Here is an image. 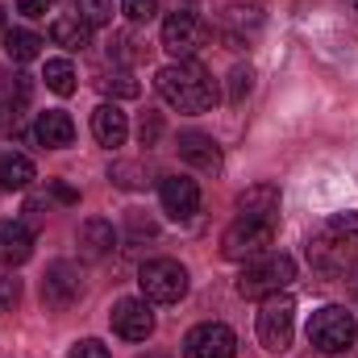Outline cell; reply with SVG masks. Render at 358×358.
I'll use <instances>...</instances> for the list:
<instances>
[{"label": "cell", "instance_id": "83f0119b", "mask_svg": "<svg viewBox=\"0 0 358 358\" xmlns=\"http://www.w3.org/2000/svg\"><path fill=\"white\" fill-rule=\"evenodd\" d=\"M21 300V279H13L8 271H0V313H13Z\"/></svg>", "mask_w": 358, "mask_h": 358}, {"label": "cell", "instance_id": "8992f818", "mask_svg": "<svg viewBox=\"0 0 358 358\" xmlns=\"http://www.w3.org/2000/svg\"><path fill=\"white\" fill-rule=\"evenodd\" d=\"M138 283H142V300H155V304H179L187 296V271L179 267L176 259L142 263Z\"/></svg>", "mask_w": 358, "mask_h": 358}, {"label": "cell", "instance_id": "836d02e7", "mask_svg": "<svg viewBox=\"0 0 358 358\" xmlns=\"http://www.w3.org/2000/svg\"><path fill=\"white\" fill-rule=\"evenodd\" d=\"M50 196H55V200H63V204H76V200H80V192H76V187H67V183H55V187H50Z\"/></svg>", "mask_w": 358, "mask_h": 358}, {"label": "cell", "instance_id": "d6986e66", "mask_svg": "<svg viewBox=\"0 0 358 358\" xmlns=\"http://www.w3.org/2000/svg\"><path fill=\"white\" fill-rule=\"evenodd\" d=\"M50 38H55L59 46H67V50H84V46H92V29L76 17V13L55 17V21H50Z\"/></svg>", "mask_w": 358, "mask_h": 358}, {"label": "cell", "instance_id": "7402d4cb", "mask_svg": "<svg viewBox=\"0 0 358 358\" xmlns=\"http://www.w3.org/2000/svg\"><path fill=\"white\" fill-rule=\"evenodd\" d=\"M38 50H42V38L34 29H8L4 34V55L13 63H29V59H38Z\"/></svg>", "mask_w": 358, "mask_h": 358}, {"label": "cell", "instance_id": "ba28073f", "mask_svg": "<svg viewBox=\"0 0 358 358\" xmlns=\"http://www.w3.org/2000/svg\"><path fill=\"white\" fill-rule=\"evenodd\" d=\"M208 38V25L200 21V13L192 8H176L167 21H163V50L171 59H192Z\"/></svg>", "mask_w": 358, "mask_h": 358}, {"label": "cell", "instance_id": "30bf717a", "mask_svg": "<svg viewBox=\"0 0 358 358\" xmlns=\"http://www.w3.org/2000/svg\"><path fill=\"white\" fill-rule=\"evenodd\" d=\"M234 355H238V338L221 321H204L183 338V358H234Z\"/></svg>", "mask_w": 358, "mask_h": 358}, {"label": "cell", "instance_id": "e0dca14e", "mask_svg": "<svg viewBox=\"0 0 358 358\" xmlns=\"http://www.w3.org/2000/svg\"><path fill=\"white\" fill-rule=\"evenodd\" d=\"M179 159L192 163V167H200V171H217V167H221V150H217V142H213L208 134H196V129L179 134Z\"/></svg>", "mask_w": 358, "mask_h": 358}, {"label": "cell", "instance_id": "f1b7e54d", "mask_svg": "<svg viewBox=\"0 0 358 358\" xmlns=\"http://www.w3.org/2000/svg\"><path fill=\"white\" fill-rule=\"evenodd\" d=\"M138 42H134V34H117L113 38V46H108V59L113 63H134L138 59V50H134Z\"/></svg>", "mask_w": 358, "mask_h": 358}, {"label": "cell", "instance_id": "4316f807", "mask_svg": "<svg viewBox=\"0 0 358 358\" xmlns=\"http://www.w3.org/2000/svg\"><path fill=\"white\" fill-rule=\"evenodd\" d=\"M121 13L129 17V21H155V13H159V0H121Z\"/></svg>", "mask_w": 358, "mask_h": 358}, {"label": "cell", "instance_id": "5b68a950", "mask_svg": "<svg viewBox=\"0 0 358 358\" xmlns=\"http://www.w3.org/2000/svg\"><path fill=\"white\" fill-rule=\"evenodd\" d=\"M275 242V221H255V217H238L225 234H221V255L229 263H250L259 255H267Z\"/></svg>", "mask_w": 358, "mask_h": 358}, {"label": "cell", "instance_id": "5bb4252c", "mask_svg": "<svg viewBox=\"0 0 358 358\" xmlns=\"http://www.w3.org/2000/svg\"><path fill=\"white\" fill-rule=\"evenodd\" d=\"M29 255H34V234H29V225H21V221H0V263H4V267H21V263H29Z\"/></svg>", "mask_w": 358, "mask_h": 358}, {"label": "cell", "instance_id": "44dd1931", "mask_svg": "<svg viewBox=\"0 0 358 358\" xmlns=\"http://www.w3.org/2000/svg\"><path fill=\"white\" fill-rule=\"evenodd\" d=\"M34 183V163L25 155H4L0 159V187L4 192H25Z\"/></svg>", "mask_w": 358, "mask_h": 358}, {"label": "cell", "instance_id": "6da1fadb", "mask_svg": "<svg viewBox=\"0 0 358 358\" xmlns=\"http://www.w3.org/2000/svg\"><path fill=\"white\" fill-rule=\"evenodd\" d=\"M155 88L159 96L179 108V113H208L213 104H217V88H213V76L200 67V63H192V59H179L171 67H163L159 76H155Z\"/></svg>", "mask_w": 358, "mask_h": 358}, {"label": "cell", "instance_id": "4fadbf2b", "mask_svg": "<svg viewBox=\"0 0 358 358\" xmlns=\"http://www.w3.org/2000/svg\"><path fill=\"white\" fill-rule=\"evenodd\" d=\"M92 138H96L104 150L125 146V138H129V121H125V113H121L117 104H100V108L92 113Z\"/></svg>", "mask_w": 358, "mask_h": 358}, {"label": "cell", "instance_id": "7c38bea8", "mask_svg": "<svg viewBox=\"0 0 358 358\" xmlns=\"http://www.w3.org/2000/svg\"><path fill=\"white\" fill-rule=\"evenodd\" d=\"M159 200H163V213L167 217L187 221L200 208V187H196V179H187V176H167L163 187H159Z\"/></svg>", "mask_w": 358, "mask_h": 358}, {"label": "cell", "instance_id": "8fae6325", "mask_svg": "<svg viewBox=\"0 0 358 358\" xmlns=\"http://www.w3.org/2000/svg\"><path fill=\"white\" fill-rule=\"evenodd\" d=\"M108 325H113V334L125 338V342H146V338L155 334V313H150L146 300H134V296H129V300H117V304H113Z\"/></svg>", "mask_w": 358, "mask_h": 358}, {"label": "cell", "instance_id": "277c9868", "mask_svg": "<svg viewBox=\"0 0 358 358\" xmlns=\"http://www.w3.org/2000/svg\"><path fill=\"white\" fill-rule=\"evenodd\" d=\"M308 263L325 279H346L350 271H358V242H350L346 234H338L334 225H325L308 242Z\"/></svg>", "mask_w": 358, "mask_h": 358}, {"label": "cell", "instance_id": "484cf974", "mask_svg": "<svg viewBox=\"0 0 358 358\" xmlns=\"http://www.w3.org/2000/svg\"><path fill=\"white\" fill-rule=\"evenodd\" d=\"M100 88L108 92V96H125V100H129V96H138V80H134V76H125V71H117V76H104V80H100Z\"/></svg>", "mask_w": 358, "mask_h": 358}, {"label": "cell", "instance_id": "52a82bcc", "mask_svg": "<svg viewBox=\"0 0 358 358\" xmlns=\"http://www.w3.org/2000/svg\"><path fill=\"white\" fill-rule=\"evenodd\" d=\"M259 342L267 346L271 355H283L292 346V334H296V304L287 296H267L263 308H259Z\"/></svg>", "mask_w": 358, "mask_h": 358}, {"label": "cell", "instance_id": "ffe728a7", "mask_svg": "<svg viewBox=\"0 0 358 358\" xmlns=\"http://www.w3.org/2000/svg\"><path fill=\"white\" fill-rule=\"evenodd\" d=\"M263 25V17H259V8H242V4H234L229 13H225V42L234 46V50H242V42H246V34H255Z\"/></svg>", "mask_w": 358, "mask_h": 358}, {"label": "cell", "instance_id": "d4e9b609", "mask_svg": "<svg viewBox=\"0 0 358 358\" xmlns=\"http://www.w3.org/2000/svg\"><path fill=\"white\" fill-rule=\"evenodd\" d=\"M250 88H255V71L250 67H234L229 71V104H242L250 96Z\"/></svg>", "mask_w": 358, "mask_h": 358}, {"label": "cell", "instance_id": "e575fe53", "mask_svg": "<svg viewBox=\"0 0 358 358\" xmlns=\"http://www.w3.org/2000/svg\"><path fill=\"white\" fill-rule=\"evenodd\" d=\"M0 25H4V13H0Z\"/></svg>", "mask_w": 358, "mask_h": 358}, {"label": "cell", "instance_id": "2e32d148", "mask_svg": "<svg viewBox=\"0 0 358 358\" xmlns=\"http://www.w3.org/2000/svg\"><path fill=\"white\" fill-rule=\"evenodd\" d=\"M34 138H38L46 150H63V146H71V142H76V121H71L67 113L50 108V113H42V117H38Z\"/></svg>", "mask_w": 358, "mask_h": 358}, {"label": "cell", "instance_id": "f546056e", "mask_svg": "<svg viewBox=\"0 0 358 358\" xmlns=\"http://www.w3.org/2000/svg\"><path fill=\"white\" fill-rule=\"evenodd\" d=\"M67 358H108V346L104 342H96V338H84V342H76L71 346V355Z\"/></svg>", "mask_w": 358, "mask_h": 358}, {"label": "cell", "instance_id": "1f68e13d", "mask_svg": "<svg viewBox=\"0 0 358 358\" xmlns=\"http://www.w3.org/2000/svg\"><path fill=\"white\" fill-rule=\"evenodd\" d=\"M329 225H334L338 234H346L350 242H358V213H338V217H334Z\"/></svg>", "mask_w": 358, "mask_h": 358}, {"label": "cell", "instance_id": "cb8c5ba5", "mask_svg": "<svg viewBox=\"0 0 358 358\" xmlns=\"http://www.w3.org/2000/svg\"><path fill=\"white\" fill-rule=\"evenodd\" d=\"M71 8H76V17H80L88 29L113 21V0H71Z\"/></svg>", "mask_w": 358, "mask_h": 358}, {"label": "cell", "instance_id": "9a60e30c", "mask_svg": "<svg viewBox=\"0 0 358 358\" xmlns=\"http://www.w3.org/2000/svg\"><path fill=\"white\" fill-rule=\"evenodd\" d=\"M238 217L275 221V217H279V187H275V183H250V187L238 196Z\"/></svg>", "mask_w": 358, "mask_h": 358}, {"label": "cell", "instance_id": "7a4b0ae2", "mask_svg": "<svg viewBox=\"0 0 358 358\" xmlns=\"http://www.w3.org/2000/svg\"><path fill=\"white\" fill-rule=\"evenodd\" d=\"M296 279V259L292 255H259L250 259L242 275H238V296L246 300H267V296H279L283 287H292Z\"/></svg>", "mask_w": 358, "mask_h": 358}, {"label": "cell", "instance_id": "4dcf8cb0", "mask_svg": "<svg viewBox=\"0 0 358 358\" xmlns=\"http://www.w3.org/2000/svg\"><path fill=\"white\" fill-rule=\"evenodd\" d=\"M113 179H117L121 187H142V171H138L134 163H117V167H113Z\"/></svg>", "mask_w": 358, "mask_h": 358}, {"label": "cell", "instance_id": "ac0fdd59", "mask_svg": "<svg viewBox=\"0 0 358 358\" xmlns=\"http://www.w3.org/2000/svg\"><path fill=\"white\" fill-rule=\"evenodd\" d=\"M113 246H117V229H113V221L92 217V221L80 225V255H84V259H104V255H113Z\"/></svg>", "mask_w": 358, "mask_h": 358}, {"label": "cell", "instance_id": "3957f363", "mask_svg": "<svg viewBox=\"0 0 358 358\" xmlns=\"http://www.w3.org/2000/svg\"><path fill=\"white\" fill-rule=\"evenodd\" d=\"M308 342H313L321 355H346V350H355V342H358L355 313H350L346 304H325V308H317L313 321H308Z\"/></svg>", "mask_w": 358, "mask_h": 358}, {"label": "cell", "instance_id": "9c48e42d", "mask_svg": "<svg viewBox=\"0 0 358 358\" xmlns=\"http://www.w3.org/2000/svg\"><path fill=\"white\" fill-rule=\"evenodd\" d=\"M80 296H84V275H80L76 263H50V267H46V275H42V304H46V308L63 313V308H71Z\"/></svg>", "mask_w": 358, "mask_h": 358}, {"label": "cell", "instance_id": "d6a6232c", "mask_svg": "<svg viewBox=\"0 0 358 358\" xmlns=\"http://www.w3.org/2000/svg\"><path fill=\"white\" fill-rule=\"evenodd\" d=\"M17 13L21 17H46L50 13V0H17Z\"/></svg>", "mask_w": 358, "mask_h": 358}, {"label": "cell", "instance_id": "603a6c76", "mask_svg": "<svg viewBox=\"0 0 358 358\" xmlns=\"http://www.w3.org/2000/svg\"><path fill=\"white\" fill-rule=\"evenodd\" d=\"M42 80H46V88L55 92V96H71L76 92V67L67 59H46Z\"/></svg>", "mask_w": 358, "mask_h": 358}]
</instances>
